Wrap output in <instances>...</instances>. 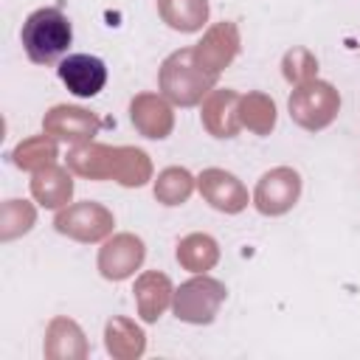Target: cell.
<instances>
[{
    "instance_id": "2",
    "label": "cell",
    "mask_w": 360,
    "mask_h": 360,
    "mask_svg": "<svg viewBox=\"0 0 360 360\" xmlns=\"http://www.w3.org/2000/svg\"><path fill=\"white\" fill-rule=\"evenodd\" d=\"M56 73L62 84L79 98H93L107 84V65L93 53H68L56 65Z\"/></svg>"
},
{
    "instance_id": "1",
    "label": "cell",
    "mask_w": 360,
    "mask_h": 360,
    "mask_svg": "<svg viewBox=\"0 0 360 360\" xmlns=\"http://www.w3.org/2000/svg\"><path fill=\"white\" fill-rule=\"evenodd\" d=\"M20 39H22L25 56L34 65H53V62H62L65 59L70 42H73V25L53 6L37 8L22 22Z\"/></svg>"
}]
</instances>
